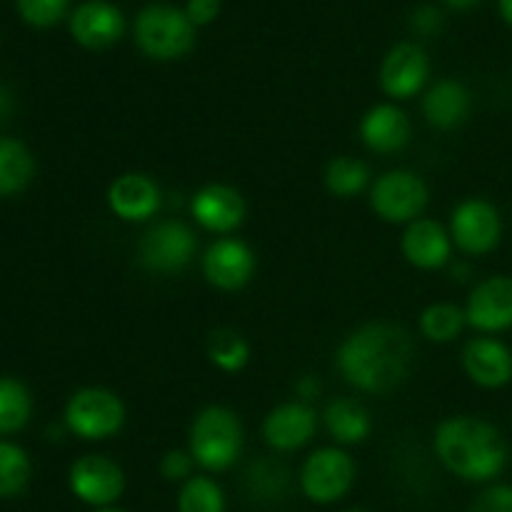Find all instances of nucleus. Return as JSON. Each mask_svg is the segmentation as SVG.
Instances as JSON below:
<instances>
[{
	"instance_id": "nucleus-1",
	"label": "nucleus",
	"mask_w": 512,
	"mask_h": 512,
	"mask_svg": "<svg viewBox=\"0 0 512 512\" xmlns=\"http://www.w3.org/2000/svg\"><path fill=\"white\" fill-rule=\"evenodd\" d=\"M413 338L393 323H368L340 343L335 365L360 393L388 395L413 368Z\"/></svg>"
},
{
	"instance_id": "nucleus-2",
	"label": "nucleus",
	"mask_w": 512,
	"mask_h": 512,
	"mask_svg": "<svg viewBox=\"0 0 512 512\" xmlns=\"http://www.w3.org/2000/svg\"><path fill=\"white\" fill-rule=\"evenodd\" d=\"M435 455L448 473L468 483H490L505 470L510 450L493 423L475 415H453L435 430Z\"/></svg>"
},
{
	"instance_id": "nucleus-3",
	"label": "nucleus",
	"mask_w": 512,
	"mask_h": 512,
	"mask_svg": "<svg viewBox=\"0 0 512 512\" xmlns=\"http://www.w3.org/2000/svg\"><path fill=\"white\" fill-rule=\"evenodd\" d=\"M188 440L195 465L210 473H223L233 468L243 453V423L225 405H208L193 418Z\"/></svg>"
},
{
	"instance_id": "nucleus-4",
	"label": "nucleus",
	"mask_w": 512,
	"mask_h": 512,
	"mask_svg": "<svg viewBox=\"0 0 512 512\" xmlns=\"http://www.w3.org/2000/svg\"><path fill=\"white\" fill-rule=\"evenodd\" d=\"M195 25L183 8L170 3H148L140 8L133 23L135 45L150 60H178L188 55L195 45Z\"/></svg>"
},
{
	"instance_id": "nucleus-5",
	"label": "nucleus",
	"mask_w": 512,
	"mask_h": 512,
	"mask_svg": "<svg viewBox=\"0 0 512 512\" xmlns=\"http://www.w3.org/2000/svg\"><path fill=\"white\" fill-rule=\"evenodd\" d=\"M428 203V185L413 170H388L370 185V208L385 223H413V220L423 218Z\"/></svg>"
},
{
	"instance_id": "nucleus-6",
	"label": "nucleus",
	"mask_w": 512,
	"mask_h": 512,
	"mask_svg": "<svg viewBox=\"0 0 512 512\" xmlns=\"http://www.w3.org/2000/svg\"><path fill=\"white\" fill-rule=\"evenodd\" d=\"M65 425L83 440H108L125 425V405L108 388H80L65 405Z\"/></svg>"
},
{
	"instance_id": "nucleus-7",
	"label": "nucleus",
	"mask_w": 512,
	"mask_h": 512,
	"mask_svg": "<svg viewBox=\"0 0 512 512\" xmlns=\"http://www.w3.org/2000/svg\"><path fill=\"white\" fill-rule=\"evenodd\" d=\"M355 483V463L343 448H318L305 458L300 470V490L315 505H333L350 493Z\"/></svg>"
},
{
	"instance_id": "nucleus-8",
	"label": "nucleus",
	"mask_w": 512,
	"mask_h": 512,
	"mask_svg": "<svg viewBox=\"0 0 512 512\" xmlns=\"http://www.w3.org/2000/svg\"><path fill=\"white\" fill-rule=\"evenodd\" d=\"M198 250L195 233L178 220H160L150 225L138 245V260L145 270L173 275L188 268Z\"/></svg>"
},
{
	"instance_id": "nucleus-9",
	"label": "nucleus",
	"mask_w": 512,
	"mask_h": 512,
	"mask_svg": "<svg viewBox=\"0 0 512 512\" xmlns=\"http://www.w3.org/2000/svg\"><path fill=\"white\" fill-rule=\"evenodd\" d=\"M450 238L465 255H485L503 238L500 210L485 198H468L455 205L450 215Z\"/></svg>"
},
{
	"instance_id": "nucleus-10",
	"label": "nucleus",
	"mask_w": 512,
	"mask_h": 512,
	"mask_svg": "<svg viewBox=\"0 0 512 512\" xmlns=\"http://www.w3.org/2000/svg\"><path fill=\"white\" fill-rule=\"evenodd\" d=\"M70 493L90 508H110L125 493V473L105 455H83L70 465Z\"/></svg>"
},
{
	"instance_id": "nucleus-11",
	"label": "nucleus",
	"mask_w": 512,
	"mask_h": 512,
	"mask_svg": "<svg viewBox=\"0 0 512 512\" xmlns=\"http://www.w3.org/2000/svg\"><path fill=\"white\" fill-rule=\"evenodd\" d=\"M465 320L483 335L512 328V275H490L470 290Z\"/></svg>"
},
{
	"instance_id": "nucleus-12",
	"label": "nucleus",
	"mask_w": 512,
	"mask_h": 512,
	"mask_svg": "<svg viewBox=\"0 0 512 512\" xmlns=\"http://www.w3.org/2000/svg\"><path fill=\"white\" fill-rule=\"evenodd\" d=\"M70 35L85 50H108L125 35V15L110 0H85L70 13Z\"/></svg>"
},
{
	"instance_id": "nucleus-13",
	"label": "nucleus",
	"mask_w": 512,
	"mask_h": 512,
	"mask_svg": "<svg viewBox=\"0 0 512 512\" xmlns=\"http://www.w3.org/2000/svg\"><path fill=\"white\" fill-rule=\"evenodd\" d=\"M430 78V58L418 43H398L380 63V88L395 100H410Z\"/></svg>"
},
{
	"instance_id": "nucleus-14",
	"label": "nucleus",
	"mask_w": 512,
	"mask_h": 512,
	"mask_svg": "<svg viewBox=\"0 0 512 512\" xmlns=\"http://www.w3.org/2000/svg\"><path fill=\"white\" fill-rule=\"evenodd\" d=\"M255 253L245 240L220 238L205 250L203 255V275L213 288L233 293L245 288L255 275Z\"/></svg>"
},
{
	"instance_id": "nucleus-15",
	"label": "nucleus",
	"mask_w": 512,
	"mask_h": 512,
	"mask_svg": "<svg viewBox=\"0 0 512 512\" xmlns=\"http://www.w3.org/2000/svg\"><path fill=\"white\" fill-rule=\"evenodd\" d=\"M318 413L303 400H290L270 410L263 420V438L275 453H295L315 438Z\"/></svg>"
},
{
	"instance_id": "nucleus-16",
	"label": "nucleus",
	"mask_w": 512,
	"mask_h": 512,
	"mask_svg": "<svg viewBox=\"0 0 512 512\" xmlns=\"http://www.w3.org/2000/svg\"><path fill=\"white\" fill-rule=\"evenodd\" d=\"M245 213V200L233 185L225 183H210L200 188L198 193L190 200V215L200 228L210 230V233L228 235L243 225Z\"/></svg>"
},
{
	"instance_id": "nucleus-17",
	"label": "nucleus",
	"mask_w": 512,
	"mask_h": 512,
	"mask_svg": "<svg viewBox=\"0 0 512 512\" xmlns=\"http://www.w3.org/2000/svg\"><path fill=\"white\" fill-rule=\"evenodd\" d=\"M460 363H463L465 375L478 388L498 390L512 383V350L498 338L480 335V338L468 340Z\"/></svg>"
},
{
	"instance_id": "nucleus-18",
	"label": "nucleus",
	"mask_w": 512,
	"mask_h": 512,
	"mask_svg": "<svg viewBox=\"0 0 512 512\" xmlns=\"http://www.w3.org/2000/svg\"><path fill=\"white\" fill-rule=\"evenodd\" d=\"M160 203L158 183L145 173L118 175L108 188L110 213L125 223H145L158 213Z\"/></svg>"
},
{
	"instance_id": "nucleus-19",
	"label": "nucleus",
	"mask_w": 512,
	"mask_h": 512,
	"mask_svg": "<svg viewBox=\"0 0 512 512\" xmlns=\"http://www.w3.org/2000/svg\"><path fill=\"white\" fill-rule=\"evenodd\" d=\"M400 250L413 268L438 270L453 258V238H450V230H445L438 220L418 218L405 225Z\"/></svg>"
},
{
	"instance_id": "nucleus-20",
	"label": "nucleus",
	"mask_w": 512,
	"mask_h": 512,
	"mask_svg": "<svg viewBox=\"0 0 512 512\" xmlns=\"http://www.w3.org/2000/svg\"><path fill=\"white\" fill-rule=\"evenodd\" d=\"M410 135H413V125H410L408 113L393 103L373 105L360 120V138L365 148L373 153H400L410 143Z\"/></svg>"
},
{
	"instance_id": "nucleus-21",
	"label": "nucleus",
	"mask_w": 512,
	"mask_h": 512,
	"mask_svg": "<svg viewBox=\"0 0 512 512\" xmlns=\"http://www.w3.org/2000/svg\"><path fill=\"white\" fill-rule=\"evenodd\" d=\"M473 95L460 80H438L423 98V115L430 128L455 130L470 118Z\"/></svg>"
},
{
	"instance_id": "nucleus-22",
	"label": "nucleus",
	"mask_w": 512,
	"mask_h": 512,
	"mask_svg": "<svg viewBox=\"0 0 512 512\" xmlns=\"http://www.w3.org/2000/svg\"><path fill=\"white\" fill-rule=\"evenodd\" d=\"M323 423L338 445L365 443L373 433V418L368 408L353 398H335L325 405Z\"/></svg>"
},
{
	"instance_id": "nucleus-23",
	"label": "nucleus",
	"mask_w": 512,
	"mask_h": 512,
	"mask_svg": "<svg viewBox=\"0 0 512 512\" xmlns=\"http://www.w3.org/2000/svg\"><path fill=\"white\" fill-rule=\"evenodd\" d=\"M35 175V160L28 145L15 138H0V198L23 193Z\"/></svg>"
},
{
	"instance_id": "nucleus-24",
	"label": "nucleus",
	"mask_w": 512,
	"mask_h": 512,
	"mask_svg": "<svg viewBox=\"0 0 512 512\" xmlns=\"http://www.w3.org/2000/svg\"><path fill=\"white\" fill-rule=\"evenodd\" d=\"M370 185V170L363 160L350 158V155H340L333 158L325 168V188L335 198H355L363 193Z\"/></svg>"
},
{
	"instance_id": "nucleus-25",
	"label": "nucleus",
	"mask_w": 512,
	"mask_h": 512,
	"mask_svg": "<svg viewBox=\"0 0 512 512\" xmlns=\"http://www.w3.org/2000/svg\"><path fill=\"white\" fill-rule=\"evenodd\" d=\"M468 325L465 320V308H458L453 303H433L420 315V333L430 343H453L460 338L463 328Z\"/></svg>"
},
{
	"instance_id": "nucleus-26",
	"label": "nucleus",
	"mask_w": 512,
	"mask_h": 512,
	"mask_svg": "<svg viewBox=\"0 0 512 512\" xmlns=\"http://www.w3.org/2000/svg\"><path fill=\"white\" fill-rule=\"evenodd\" d=\"M33 415V398L15 378H0V435H13L28 425Z\"/></svg>"
},
{
	"instance_id": "nucleus-27",
	"label": "nucleus",
	"mask_w": 512,
	"mask_h": 512,
	"mask_svg": "<svg viewBox=\"0 0 512 512\" xmlns=\"http://www.w3.org/2000/svg\"><path fill=\"white\" fill-rule=\"evenodd\" d=\"M208 358L223 373H240L250 360V345L235 330L218 328L208 335Z\"/></svg>"
},
{
	"instance_id": "nucleus-28",
	"label": "nucleus",
	"mask_w": 512,
	"mask_h": 512,
	"mask_svg": "<svg viewBox=\"0 0 512 512\" xmlns=\"http://www.w3.org/2000/svg\"><path fill=\"white\" fill-rule=\"evenodd\" d=\"M223 488L208 475H193L178 490V512H225Z\"/></svg>"
},
{
	"instance_id": "nucleus-29",
	"label": "nucleus",
	"mask_w": 512,
	"mask_h": 512,
	"mask_svg": "<svg viewBox=\"0 0 512 512\" xmlns=\"http://www.w3.org/2000/svg\"><path fill=\"white\" fill-rule=\"evenodd\" d=\"M33 465L20 445L0 440V498H18L30 483Z\"/></svg>"
},
{
	"instance_id": "nucleus-30",
	"label": "nucleus",
	"mask_w": 512,
	"mask_h": 512,
	"mask_svg": "<svg viewBox=\"0 0 512 512\" xmlns=\"http://www.w3.org/2000/svg\"><path fill=\"white\" fill-rule=\"evenodd\" d=\"M248 488L255 498H278L288 488V470L275 460H260L250 468Z\"/></svg>"
},
{
	"instance_id": "nucleus-31",
	"label": "nucleus",
	"mask_w": 512,
	"mask_h": 512,
	"mask_svg": "<svg viewBox=\"0 0 512 512\" xmlns=\"http://www.w3.org/2000/svg\"><path fill=\"white\" fill-rule=\"evenodd\" d=\"M18 13L33 28H53L65 18L70 0H18Z\"/></svg>"
},
{
	"instance_id": "nucleus-32",
	"label": "nucleus",
	"mask_w": 512,
	"mask_h": 512,
	"mask_svg": "<svg viewBox=\"0 0 512 512\" xmlns=\"http://www.w3.org/2000/svg\"><path fill=\"white\" fill-rule=\"evenodd\" d=\"M193 468H195V460L190 455V450H168V453L160 458V473L168 483H180L183 485L185 480L193 478Z\"/></svg>"
},
{
	"instance_id": "nucleus-33",
	"label": "nucleus",
	"mask_w": 512,
	"mask_h": 512,
	"mask_svg": "<svg viewBox=\"0 0 512 512\" xmlns=\"http://www.w3.org/2000/svg\"><path fill=\"white\" fill-rule=\"evenodd\" d=\"M470 512H512V485L498 483L485 488L473 500Z\"/></svg>"
},
{
	"instance_id": "nucleus-34",
	"label": "nucleus",
	"mask_w": 512,
	"mask_h": 512,
	"mask_svg": "<svg viewBox=\"0 0 512 512\" xmlns=\"http://www.w3.org/2000/svg\"><path fill=\"white\" fill-rule=\"evenodd\" d=\"M410 28L415 35H423V38H433L443 28V13H440L435 5H420L410 15Z\"/></svg>"
},
{
	"instance_id": "nucleus-35",
	"label": "nucleus",
	"mask_w": 512,
	"mask_h": 512,
	"mask_svg": "<svg viewBox=\"0 0 512 512\" xmlns=\"http://www.w3.org/2000/svg\"><path fill=\"white\" fill-rule=\"evenodd\" d=\"M183 10L195 28H205V25L218 20L220 10H223V0H188Z\"/></svg>"
},
{
	"instance_id": "nucleus-36",
	"label": "nucleus",
	"mask_w": 512,
	"mask_h": 512,
	"mask_svg": "<svg viewBox=\"0 0 512 512\" xmlns=\"http://www.w3.org/2000/svg\"><path fill=\"white\" fill-rule=\"evenodd\" d=\"M295 390H298V398L303 400V403H310V400L320 393V383L313 375H305V378H300L298 383H295Z\"/></svg>"
},
{
	"instance_id": "nucleus-37",
	"label": "nucleus",
	"mask_w": 512,
	"mask_h": 512,
	"mask_svg": "<svg viewBox=\"0 0 512 512\" xmlns=\"http://www.w3.org/2000/svg\"><path fill=\"white\" fill-rule=\"evenodd\" d=\"M10 113H13V95H10V90L5 88V85H0V123H3Z\"/></svg>"
},
{
	"instance_id": "nucleus-38",
	"label": "nucleus",
	"mask_w": 512,
	"mask_h": 512,
	"mask_svg": "<svg viewBox=\"0 0 512 512\" xmlns=\"http://www.w3.org/2000/svg\"><path fill=\"white\" fill-rule=\"evenodd\" d=\"M498 13L503 18V23L512 28V0H498Z\"/></svg>"
},
{
	"instance_id": "nucleus-39",
	"label": "nucleus",
	"mask_w": 512,
	"mask_h": 512,
	"mask_svg": "<svg viewBox=\"0 0 512 512\" xmlns=\"http://www.w3.org/2000/svg\"><path fill=\"white\" fill-rule=\"evenodd\" d=\"M443 3L450 5V8H455V10H470L473 5H478L480 0H443Z\"/></svg>"
},
{
	"instance_id": "nucleus-40",
	"label": "nucleus",
	"mask_w": 512,
	"mask_h": 512,
	"mask_svg": "<svg viewBox=\"0 0 512 512\" xmlns=\"http://www.w3.org/2000/svg\"><path fill=\"white\" fill-rule=\"evenodd\" d=\"M93 512H128V510H123V508H115V505H110V508H95Z\"/></svg>"
},
{
	"instance_id": "nucleus-41",
	"label": "nucleus",
	"mask_w": 512,
	"mask_h": 512,
	"mask_svg": "<svg viewBox=\"0 0 512 512\" xmlns=\"http://www.w3.org/2000/svg\"><path fill=\"white\" fill-rule=\"evenodd\" d=\"M345 512H370V510H363V508H355V510H345Z\"/></svg>"
}]
</instances>
